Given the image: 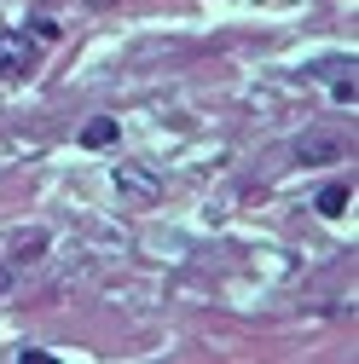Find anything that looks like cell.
<instances>
[{"instance_id":"6da1fadb","label":"cell","mask_w":359,"mask_h":364,"mask_svg":"<svg viewBox=\"0 0 359 364\" xmlns=\"http://www.w3.org/2000/svg\"><path fill=\"white\" fill-rule=\"evenodd\" d=\"M35 58H41V47H35L24 29H6V35H0V81L29 75V70H35Z\"/></svg>"},{"instance_id":"7a4b0ae2","label":"cell","mask_w":359,"mask_h":364,"mask_svg":"<svg viewBox=\"0 0 359 364\" xmlns=\"http://www.w3.org/2000/svg\"><path fill=\"white\" fill-rule=\"evenodd\" d=\"M110 179H116V191H122L128 203H157V197H162V179H157V173H145L140 162H116V173H110Z\"/></svg>"},{"instance_id":"3957f363","label":"cell","mask_w":359,"mask_h":364,"mask_svg":"<svg viewBox=\"0 0 359 364\" xmlns=\"http://www.w3.org/2000/svg\"><path fill=\"white\" fill-rule=\"evenodd\" d=\"M296 156L301 162H331V156H342V145L331 139V133H307V139L296 145Z\"/></svg>"},{"instance_id":"277c9868","label":"cell","mask_w":359,"mask_h":364,"mask_svg":"<svg viewBox=\"0 0 359 364\" xmlns=\"http://www.w3.org/2000/svg\"><path fill=\"white\" fill-rule=\"evenodd\" d=\"M81 145H87V151H99V145H116V116H99V122H87V127H81Z\"/></svg>"},{"instance_id":"5b68a950","label":"cell","mask_w":359,"mask_h":364,"mask_svg":"<svg viewBox=\"0 0 359 364\" xmlns=\"http://www.w3.org/2000/svg\"><path fill=\"white\" fill-rule=\"evenodd\" d=\"M348 197H353V191L342 186V179H336V186H325V191H319V214H331V220L348 214Z\"/></svg>"},{"instance_id":"8992f818","label":"cell","mask_w":359,"mask_h":364,"mask_svg":"<svg viewBox=\"0 0 359 364\" xmlns=\"http://www.w3.org/2000/svg\"><path fill=\"white\" fill-rule=\"evenodd\" d=\"M41 249H47V232H18V243H12V255H18V260H35Z\"/></svg>"}]
</instances>
